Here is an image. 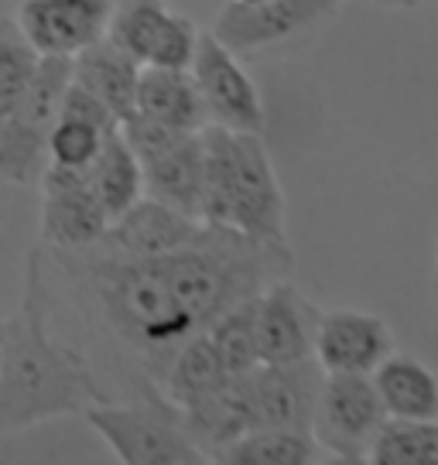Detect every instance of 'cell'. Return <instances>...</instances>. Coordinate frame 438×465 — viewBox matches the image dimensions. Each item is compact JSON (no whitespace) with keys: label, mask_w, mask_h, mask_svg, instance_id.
I'll return each instance as SVG.
<instances>
[{"label":"cell","mask_w":438,"mask_h":465,"mask_svg":"<svg viewBox=\"0 0 438 465\" xmlns=\"http://www.w3.org/2000/svg\"><path fill=\"white\" fill-rule=\"evenodd\" d=\"M322 308L308 302L292 277L274 281L257 298V356L261 363H302L315 356Z\"/></svg>","instance_id":"12"},{"label":"cell","mask_w":438,"mask_h":465,"mask_svg":"<svg viewBox=\"0 0 438 465\" xmlns=\"http://www.w3.org/2000/svg\"><path fill=\"white\" fill-rule=\"evenodd\" d=\"M373 465H438V421L387 418L373 438Z\"/></svg>","instance_id":"24"},{"label":"cell","mask_w":438,"mask_h":465,"mask_svg":"<svg viewBox=\"0 0 438 465\" xmlns=\"http://www.w3.org/2000/svg\"><path fill=\"white\" fill-rule=\"evenodd\" d=\"M199 226H203V219L185 216L175 205L141 195L131 209H124L106 226L103 240L120 253H131V257H164L172 250L185 247Z\"/></svg>","instance_id":"15"},{"label":"cell","mask_w":438,"mask_h":465,"mask_svg":"<svg viewBox=\"0 0 438 465\" xmlns=\"http://www.w3.org/2000/svg\"><path fill=\"white\" fill-rule=\"evenodd\" d=\"M240 4H267V0H240Z\"/></svg>","instance_id":"30"},{"label":"cell","mask_w":438,"mask_h":465,"mask_svg":"<svg viewBox=\"0 0 438 465\" xmlns=\"http://www.w3.org/2000/svg\"><path fill=\"white\" fill-rule=\"evenodd\" d=\"M89 404H100V393L73 349L45 332L31 312L7 322L0 363V435L83 414Z\"/></svg>","instance_id":"1"},{"label":"cell","mask_w":438,"mask_h":465,"mask_svg":"<svg viewBox=\"0 0 438 465\" xmlns=\"http://www.w3.org/2000/svg\"><path fill=\"white\" fill-rule=\"evenodd\" d=\"M110 11L114 0H25L17 11V28L42 58H73L106 35Z\"/></svg>","instance_id":"13"},{"label":"cell","mask_w":438,"mask_h":465,"mask_svg":"<svg viewBox=\"0 0 438 465\" xmlns=\"http://www.w3.org/2000/svg\"><path fill=\"white\" fill-rule=\"evenodd\" d=\"M89 189H93L96 203L103 205V213H106L110 223L144 195L141 164H137L134 151L124 141L120 127L103 137L100 154L89 164Z\"/></svg>","instance_id":"20"},{"label":"cell","mask_w":438,"mask_h":465,"mask_svg":"<svg viewBox=\"0 0 438 465\" xmlns=\"http://www.w3.org/2000/svg\"><path fill=\"white\" fill-rule=\"evenodd\" d=\"M86 421L124 465H203L205 455L185 435L182 411L164 393L114 404H89Z\"/></svg>","instance_id":"3"},{"label":"cell","mask_w":438,"mask_h":465,"mask_svg":"<svg viewBox=\"0 0 438 465\" xmlns=\"http://www.w3.org/2000/svg\"><path fill=\"white\" fill-rule=\"evenodd\" d=\"M137 79L141 65L131 55H124L106 35L73 55V83L89 89L117 120H127L134 114Z\"/></svg>","instance_id":"18"},{"label":"cell","mask_w":438,"mask_h":465,"mask_svg":"<svg viewBox=\"0 0 438 465\" xmlns=\"http://www.w3.org/2000/svg\"><path fill=\"white\" fill-rule=\"evenodd\" d=\"M387 421L373 380L366 373H325L312 418V438L339 462H366Z\"/></svg>","instance_id":"6"},{"label":"cell","mask_w":438,"mask_h":465,"mask_svg":"<svg viewBox=\"0 0 438 465\" xmlns=\"http://www.w3.org/2000/svg\"><path fill=\"white\" fill-rule=\"evenodd\" d=\"M134 114L151 116L158 124H168L175 131H189V134H199L209 124L203 93H199V83H195L192 69L141 65Z\"/></svg>","instance_id":"17"},{"label":"cell","mask_w":438,"mask_h":465,"mask_svg":"<svg viewBox=\"0 0 438 465\" xmlns=\"http://www.w3.org/2000/svg\"><path fill=\"white\" fill-rule=\"evenodd\" d=\"M339 7L343 0H267V4L230 0L219 11L213 35L234 55H254L264 48H281L305 38L336 15Z\"/></svg>","instance_id":"7"},{"label":"cell","mask_w":438,"mask_h":465,"mask_svg":"<svg viewBox=\"0 0 438 465\" xmlns=\"http://www.w3.org/2000/svg\"><path fill=\"white\" fill-rule=\"evenodd\" d=\"M182 424L192 445L203 451L205 462H213L219 449H226L234 438L250 431V393L247 373L226 377L219 387L203 393L199 401L182 407Z\"/></svg>","instance_id":"16"},{"label":"cell","mask_w":438,"mask_h":465,"mask_svg":"<svg viewBox=\"0 0 438 465\" xmlns=\"http://www.w3.org/2000/svg\"><path fill=\"white\" fill-rule=\"evenodd\" d=\"M322 380H325V370L315 363V356L302 363H261L257 370H250V428L312 431Z\"/></svg>","instance_id":"11"},{"label":"cell","mask_w":438,"mask_h":465,"mask_svg":"<svg viewBox=\"0 0 438 465\" xmlns=\"http://www.w3.org/2000/svg\"><path fill=\"white\" fill-rule=\"evenodd\" d=\"M38 62L42 55L25 38V31L17 28V21L0 17V124L15 114L21 96L28 93Z\"/></svg>","instance_id":"25"},{"label":"cell","mask_w":438,"mask_h":465,"mask_svg":"<svg viewBox=\"0 0 438 465\" xmlns=\"http://www.w3.org/2000/svg\"><path fill=\"white\" fill-rule=\"evenodd\" d=\"M120 134L141 164L144 195L203 219V137L141 114L120 120Z\"/></svg>","instance_id":"4"},{"label":"cell","mask_w":438,"mask_h":465,"mask_svg":"<svg viewBox=\"0 0 438 465\" xmlns=\"http://www.w3.org/2000/svg\"><path fill=\"white\" fill-rule=\"evenodd\" d=\"M38 189H42V216H38L42 243L62 250L89 247L106 232L110 219L89 189V168H65L48 161L38 178Z\"/></svg>","instance_id":"10"},{"label":"cell","mask_w":438,"mask_h":465,"mask_svg":"<svg viewBox=\"0 0 438 465\" xmlns=\"http://www.w3.org/2000/svg\"><path fill=\"white\" fill-rule=\"evenodd\" d=\"M189 69L199 83L209 124L226 127L234 134H264L261 93L247 75V69L240 65V55H234L213 31L209 35L199 31Z\"/></svg>","instance_id":"9"},{"label":"cell","mask_w":438,"mask_h":465,"mask_svg":"<svg viewBox=\"0 0 438 465\" xmlns=\"http://www.w3.org/2000/svg\"><path fill=\"white\" fill-rule=\"evenodd\" d=\"M394 352V332L387 322L356 308L322 312L315 332V363L325 373H373Z\"/></svg>","instance_id":"14"},{"label":"cell","mask_w":438,"mask_h":465,"mask_svg":"<svg viewBox=\"0 0 438 465\" xmlns=\"http://www.w3.org/2000/svg\"><path fill=\"white\" fill-rule=\"evenodd\" d=\"M73 83V58L45 55L15 114L0 124V178L15 185H38L48 164V134Z\"/></svg>","instance_id":"5"},{"label":"cell","mask_w":438,"mask_h":465,"mask_svg":"<svg viewBox=\"0 0 438 465\" xmlns=\"http://www.w3.org/2000/svg\"><path fill=\"white\" fill-rule=\"evenodd\" d=\"M203 223L288 243L284 192L264 147V134H234L216 124L203 131Z\"/></svg>","instance_id":"2"},{"label":"cell","mask_w":438,"mask_h":465,"mask_svg":"<svg viewBox=\"0 0 438 465\" xmlns=\"http://www.w3.org/2000/svg\"><path fill=\"white\" fill-rule=\"evenodd\" d=\"M4 335H7V319L0 315V363H4Z\"/></svg>","instance_id":"29"},{"label":"cell","mask_w":438,"mask_h":465,"mask_svg":"<svg viewBox=\"0 0 438 465\" xmlns=\"http://www.w3.org/2000/svg\"><path fill=\"white\" fill-rule=\"evenodd\" d=\"M373 391L387 418L404 421H438V377L424 363L404 352H391L370 373Z\"/></svg>","instance_id":"19"},{"label":"cell","mask_w":438,"mask_h":465,"mask_svg":"<svg viewBox=\"0 0 438 465\" xmlns=\"http://www.w3.org/2000/svg\"><path fill=\"white\" fill-rule=\"evenodd\" d=\"M319 445L312 431L292 428H250L213 455L219 465H312Z\"/></svg>","instance_id":"21"},{"label":"cell","mask_w":438,"mask_h":465,"mask_svg":"<svg viewBox=\"0 0 438 465\" xmlns=\"http://www.w3.org/2000/svg\"><path fill=\"white\" fill-rule=\"evenodd\" d=\"M226 377H230V373H226V366L219 360V352H216V346H213L209 332H199V335H192L189 342L175 352V360L168 366V377L161 383V391H164V397L182 411V407H189L192 401H199V397L209 393L213 387H219Z\"/></svg>","instance_id":"22"},{"label":"cell","mask_w":438,"mask_h":465,"mask_svg":"<svg viewBox=\"0 0 438 465\" xmlns=\"http://www.w3.org/2000/svg\"><path fill=\"white\" fill-rule=\"evenodd\" d=\"M59 116H69V120H83V124H93V127H100V131H117L120 120L106 106H103L89 89L75 86V83H69V89H65V96H62V110Z\"/></svg>","instance_id":"27"},{"label":"cell","mask_w":438,"mask_h":465,"mask_svg":"<svg viewBox=\"0 0 438 465\" xmlns=\"http://www.w3.org/2000/svg\"><path fill=\"white\" fill-rule=\"evenodd\" d=\"M106 38L137 65L189 69L199 28L185 15H175L164 0H120L110 11Z\"/></svg>","instance_id":"8"},{"label":"cell","mask_w":438,"mask_h":465,"mask_svg":"<svg viewBox=\"0 0 438 465\" xmlns=\"http://www.w3.org/2000/svg\"><path fill=\"white\" fill-rule=\"evenodd\" d=\"M257 298H247L230 312H223L205 329L230 377H240V373H250L261 366V356H257Z\"/></svg>","instance_id":"23"},{"label":"cell","mask_w":438,"mask_h":465,"mask_svg":"<svg viewBox=\"0 0 438 465\" xmlns=\"http://www.w3.org/2000/svg\"><path fill=\"white\" fill-rule=\"evenodd\" d=\"M380 4H394V7H418L422 0H380Z\"/></svg>","instance_id":"28"},{"label":"cell","mask_w":438,"mask_h":465,"mask_svg":"<svg viewBox=\"0 0 438 465\" xmlns=\"http://www.w3.org/2000/svg\"><path fill=\"white\" fill-rule=\"evenodd\" d=\"M106 134L110 131H100V127H93V124L59 116L52 134H48V161L65 164V168H89L93 158L100 154Z\"/></svg>","instance_id":"26"}]
</instances>
